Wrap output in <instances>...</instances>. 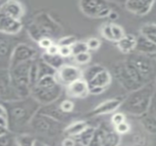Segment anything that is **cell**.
<instances>
[{"label":"cell","instance_id":"1","mask_svg":"<svg viewBox=\"0 0 156 146\" xmlns=\"http://www.w3.org/2000/svg\"><path fill=\"white\" fill-rule=\"evenodd\" d=\"M3 104L6 110L8 131L15 134H22L29 126L32 119L41 107L32 96L4 102Z\"/></svg>","mask_w":156,"mask_h":146},{"label":"cell","instance_id":"2","mask_svg":"<svg viewBox=\"0 0 156 146\" xmlns=\"http://www.w3.org/2000/svg\"><path fill=\"white\" fill-rule=\"evenodd\" d=\"M155 86L154 81L147 83L142 88L132 91L128 97L122 101L121 109L122 112L135 116L144 115L151 105Z\"/></svg>","mask_w":156,"mask_h":146},{"label":"cell","instance_id":"3","mask_svg":"<svg viewBox=\"0 0 156 146\" xmlns=\"http://www.w3.org/2000/svg\"><path fill=\"white\" fill-rule=\"evenodd\" d=\"M62 93V86L58 84L54 76H48L38 80L31 89L32 96L41 106L56 102Z\"/></svg>","mask_w":156,"mask_h":146},{"label":"cell","instance_id":"4","mask_svg":"<svg viewBox=\"0 0 156 146\" xmlns=\"http://www.w3.org/2000/svg\"><path fill=\"white\" fill-rule=\"evenodd\" d=\"M27 32L29 36L37 42L43 37H49L52 39L53 37L59 36L61 27L48 14L41 13L36 16L34 20L29 24Z\"/></svg>","mask_w":156,"mask_h":146},{"label":"cell","instance_id":"5","mask_svg":"<svg viewBox=\"0 0 156 146\" xmlns=\"http://www.w3.org/2000/svg\"><path fill=\"white\" fill-rule=\"evenodd\" d=\"M113 76L119 84L131 92L147 84V82L143 79L135 68L127 60L120 62L114 66Z\"/></svg>","mask_w":156,"mask_h":146},{"label":"cell","instance_id":"6","mask_svg":"<svg viewBox=\"0 0 156 146\" xmlns=\"http://www.w3.org/2000/svg\"><path fill=\"white\" fill-rule=\"evenodd\" d=\"M31 62L32 60L9 69L13 88L20 99L28 97L31 93V86L29 82V68Z\"/></svg>","mask_w":156,"mask_h":146},{"label":"cell","instance_id":"7","mask_svg":"<svg viewBox=\"0 0 156 146\" xmlns=\"http://www.w3.org/2000/svg\"><path fill=\"white\" fill-rule=\"evenodd\" d=\"M126 60L135 68L147 83L152 82L155 78L156 60L154 59V56L135 52L132 53Z\"/></svg>","mask_w":156,"mask_h":146},{"label":"cell","instance_id":"8","mask_svg":"<svg viewBox=\"0 0 156 146\" xmlns=\"http://www.w3.org/2000/svg\"><path fill=\"white\" fill-rule=\"evenodd\" d=\"M29 126L35 133L48 137L58 134L61 130L60 122L39 112L34 116Z\"/></svg>","mask_w":156,"mask_h":146},{"label":"cell","instance_id":"9","mask_svg":"<svg viewBox=\"0 0 156 146\" xmlns=\"http://www.w3.org/2000/svg\"><path fill=\"white\" fill-rule=\"evenodd\" d=\"M80 8L84 15L93 18H102L109 16L112 11L110 5L100 0H81Z\"/></svg>","mask_w":156,"mask_h":146},{"label":"cell","instance_id":"10","mask_svg":"<svg viewBox=\"0 0 156 146\" xmlns=\"http://www.w3.org/2000/svg\"><path fill=\"white\" fill-rule=\"evenodd\" d=\"M18 42L16 36L0 34V69H9L14 49Z\"/></svg>","mask_w":156,"mask_h":146},{"label":"cell","instance_id":"11","mask_svg":"<svg viewBox=\"0 0 156 146\" xmlns=\"http://www.w3.org/2000/svg\"><path fill=\"white\" fill-rule=\"evenodd\" d=\"M54 77L58 84L62 87H67L74 81L82 79V70L77 66L64 64L59 69L57 70Z\"/></svg>","mask_w":156,"mask_h":146},{"label":"cell","instance_id":"12","mask_svg":"<svg viewBox=\"0 0 156 146\" xmlns=\"http://www.w3.org/2000/svg\"><path fill=\"white\" fill-rule=\"evenodd\" d=\"M37 53V49L32 46L26 43H18L14 49L10 68L36 59Z\"/></svg>","mask_w":156,"mask_h":146},{"label":"cell","instance_id":"13","mask_svg":"<svg viewBox=\"0 0 156 146\" xmlns=\"http://www.w3.org/2000/svg\"><path fill=\"white\" fill-rule=\"evenodd\" d=\"M19 99L13 88L9 69H0V101L8 102Z\"/></svg>","mask_w":156,"mask_h":146},{"label":"cell","instance_id":"14","mask_svg":"<svg viewBox=\"0 0 156 146\" xmlns=\"http://www.w3.org/2000/svg\"><path fill=\"white\" fill-rule=\"evenodd\" d=\"M23 28L22 20L14 17L0 11V34L8 36H16Z\"/></svg>","mask_w":156,"mask_h":146},{"label":"cell","instance_id":"15","mask_svg":"<svg viewBox=\"0 0 156 146\" xmlns=\"http://www.w3.org/2000/svg\"><path fill=\"white\" fill-rule=\"evenodd\" d=\"M67 95L70 98L74 99H83L86 98L90 94V89L88 82L83 80L80 79L73 83L69 84L66 87Z\"/></svg>","mask_w":156,"mask_h":146},{"label":"cell","instance_id":"16","mask_svg":"<svg viewBox=\"0 0 156 146\" xmlns=\"http://www.w3.org/2000/svg\"><path fill=\"white\" fill-rule=\"evenodd\" d=\"M154 4L153 0H128L125 3V7L136 16H145L150 12Z\"/></svg>","mask_w":156,"mask_h":146},{"label":"cell","instance_id":"17","mask_svg":"<svg viewBox=\"0 0 156 146\" xmlns=\"http://www.w3.org/2000/svg\"><path fill=\"white\" fill-rule=\"evenodd\" d=\"M123 100L122 99H112L105 101L99 104L97 107H95L90 112V116H99V115H105L109 114L112 112H114L117 109H119L122 103Z\"/></svg>","mask_w":156,"mask_h":146},{"label":"cell","instance_id":"18","mask_svg":"<svg viewBox=\"0 0 156 146\" xmlns=\"http://www.w3.org/2000/svg\"><path fill=\"white\" fill-rule=\"evenodd\" d=\"M0 11L14 17L15 19L21 20L25 14V7L20 2L17 1H6L0 6Z\"/></svg>","mask_w":156,"mask_h":146},{"label":"cell","instance_id":"19","mask_svg":"<svg viewBox=\"0 0 156 146\" xmlns=\"http://www.w3.org/2000/svg\"><path fill=\"white\" fill-rule=\"evenodd\" d=\"M134 51L144 55L154 56L156 54V44L146 38L144 36L140 35L137 37Z\"/></svg>","mask_w":156,"mask_h":146},{"label":"cell","instance_id":"20","mask_svg":"<svg viewBox=\"0 0 156 146\" xmlns=\"http://www.w3.org/2000/svg\"><path fill=\"white\" fill-rule=\"evenodd\" d=\"M112 74L106 69L101 70L92 80H90L89 84V89L90 88H101L106 90L108 86L112 83Z\"/></svg>","mask_w":156,"mask_h":146},{"label":"cell","instance_id":"21","mask_svg":"<svg viewBox=\"0 0 156 146\" xmlns=\"http://www.w3.org/2000/svg\"><path fill=\"white\" fill-rule=\"evenodd\" d=\"M136 39H137V37L131 35V34H127L125 35L123 38H122L120 41L117 42L118 48L122 53H125V54L132 53L133 51L135 50Z\"/></svg>","mask_w":156,"mask_h":146},{"label":"cell","instance_id":"22","mask_svg":"<svg viewBox=\"0 0 156 146\" xmlns=\"http://www.w3.org/2000/svg\"><path fill=\"white\" fill-rule=\"evenodd\" d=\"M89 126L88 123L84 121H78L70 123L69 126H67L64 130V134L68 137L75 138L80 134H81L87 127Z\"/></svg>","mask_w":156,"mask_h":146},{"label":"cell","instance_id":"23","mask_svg":"<svg viewBox=\"0 0 156 146\" xmlns=\"http://www.w3.org/2000/svg\"><path fill=\"white\" fill-rule=\"evenodd\" d=\"M45 63L55 69L56 70L59 69L65 63H64V59L60 57L59 55H49L46 52H44L40 58Z\"/></svg>","mask_w":156,"mask_h":146},{"label":"cell","instance_id":"24","mask_svg":"<svg viewBox=\"0 0 156 146\" xmlns=\"http://www.w3.org/2000/svg\"><path fill=\"white\" fill-rule=\"evenodd\" d=\"M121 135L115 131H106L102 134V146H120Z\"/></svg>","mask_w":156,"mask_h":146},{"label":"cell","instance_id":"25","mask_svg":"<svg viewBox=\"0 0 156 146\" xmlns=\"http://www.w3.org/2000/svg\"><path fill=\"white\" fill-rule=\"evenodd\" d=\"M96 129L92 126H88L81 134H80L78 136H76L74 139L77 143H79L81 146H88L90 143L91 139L93 138V135L95 134Z\"/></svg>","mask_w":156,"mask_h":146},{"label":"cell","instance_id":"26","mask_svg":"<svg viewBox=\"0 0 156 146\" xmlns=\"http://www.w3.org/2000/svg\"><path fill=\"white\" fill-rule=\"evenodd\" d=\"M105 68H103L101 65H92L82 70V79L85 80L88 83L92 80L101 70H103Z\"/></svg>","mask_w":156,"mask_h":146},{"label":"cell","instance_id":"27","mask_svg":"<svg viewBox=\"0 0 156 146\" xmlns=\"http://www.w3.org/2000/svg\"><path fill=\"white\" fill-rule=\"evenodd\" d=\"M37 68H38V80L48 77V76H55L57 70L45 63L41 59H37Z\"/></svg>","mask_w":156,"mask_h":146},{"label":"cell","instance_id":"28","mask_svg":"<svg viewBox=\"0 0 156 146\" xmlns=\"http://www.w3.org/2000/svg\"><path fill=\"white\" fill-rule=\"evenodd\" d=\"M16 146H35L37 144L36 138L28 134H16Z\"/></svg>","mask_w":156,"mask_h":146},{"label":"cell","instance_id":"29","mask_svg":"<svg viewBox=\"0 0 156 146\" xmlns=\"http://www.w3.org/2000/svg\"><path fill=\"white\" fill-rule=\"evenodd\" d=\"M141 35L156 44V24H147L142 27Z\"/></svg>","mask_w":156,"mask_h":146},{"label":"cell","instance_id":"30","mask_svg":"<svg viewBox=\"0 0 156 146\" xmlns=\"http://www.w3.org/2000/svg\"><path fill=\"white\" fill-rule=\"evenodd\" d=\"M37 59H36L32 60L30 68H29V82L31 89L37 83L38 81V68H37Z\"/></svg>","mask_w":156,"mask_h":146},{"label":"cell","instance_id":"31","mask_svg":"<svg viewBox=\"0 0 156 146\" xmlns=\"http://www.w3.org/2000/svg\"><path fill=\"white\" fill-rule=\"evenodd\" d=\"M0 146H16V134L7 132L3 135H0Z\"/></svg>","mask_w":156,"mask_h":146},{"label":"cell","instance_id":"32","mask_svg":"<svg viewBox=\"0 0 156 146\" xmlns=\"http://www.w3.org/2000/svg\"><path fill=\"white\" fill-rule=\"evenodd\" d=\"M70 48H71V52H72L73 56H76V55H79L80 53L89 51L87 43L84 42V41H77V42H75L70 47Z\"/></svg>","mask_w":156,"mask_h":146},{"label":"cell","instance_id":"33","mask_svg":"<svg viewBox=\"0 0 156 146\" xmlns=\"http://www.w3.org/2000/svg\"><path fill=\"white\" fill-rule=\"evenodd\" d=\"M112 35H113L114 42L120 41L126 35L125 32H124V29L121 26H119L117 24H112Z\"/></svg>","mask_w":156,"mask_h":146},{"label":"cell","instance_id":"34","mask_svg":"<svg viewBox=\"0 0 156 146\" xmlns=\"http://www.w3.org/2000/svg\"><path fill=\"white\" fill-rule=\"evenodd\" d=\"M104 133L103 129L97 128L95 131V134L93 135V138L91 139L90 143L88 146H102V134Z\"/></svg>","mask_w":156,"mask_h":146},{"label":"cell","instance_id":"35","mask_svg":"<svg viewBox=\"0 0 156 146\" xmlns=\"http://www.w3.org/2000/svg\"><path fill=\"white\" fill-rule=\"evenodd\" d=\"M90 59H91V55H90V53L89 51L83 52V53H80L79 55L74 56V60L79 65L88 64L90 61Z\"/></svg>","mask_w":156,"mask_h":146},{"label":"cell","instance_id":"36","mask_svg":"<svg viewBox=\"0 0 156 146\" xmlns=\"http://www.w3.org/2000/svg\"><path fill=\"white\" fill-rule=\"evenodd\" d=\"M59 110L61 111V112H63L64 114L69 113L74 110V102L70 100H64L62 101L59 104H58Z\"/></svg>","mask_w":156,"mask_h":146},{"label":"cell","instance_id":"37","mask_svg":"<svg viewBox=\"0 0 156 146\" xmlns=\"http://www.w3.org/2000/svg\"><path fill=\"white\" fill-rule=\"evenodd\" d=\"M78 40L75 36H66V37H60L57 44L58 47H69L70 48Z\"/></svg>","mask_w":156,"mask_h":146},{"label":"cell","instance_id":"38","mask_svg":"<svg viewBox=\"0 0 156 146\" xmlns=\"http://www.w3.org/2000/svg\"><path fill=\"white\" fill-rule=\"evenodd\" d=\"M101 34L103 37H105L109 41L114 42L112 30V24H103L102 27H101Z\"/></svg>","mask_w":156,"mask_h":146},{"label":"cell","instance_id":"39","mask_svg":"<svg viewBox=\"0 0 156 146\" xmlns=\"http://www.w3.org/2000/svg\"><path fill=\"white\" fill-rule=\"evenodd\" d=\"M144 125L150 133H156V120L153 116H147L143 120Z\"/></svg>","mask_w":156,"mask_h":146},{"label":"cell","instance_id":"40","mask_svg":"<svg viewBox=\"0 0 156 146\" xmlns=\"http://www.w3.org/2000/svg\"><path fill=\"white\" fill-rule=\"evenodd\" d=\"M111 121H112V124L113 125V127H115V126L126 122V118L122 112H116L112 116Z\"/></svg>","mask_w":156,"mask_h":146},{"label":"cell","instance_id":"41","mask_svg":"<svg viewBox=\"0 0 156 146\" xmlns=\"http://www.w3.org/2000/svg\"><path fill=\"white\" fill-rule=\"evenodd\" d=\"M130 130H131V126L127 122H124V123H121V124L114 127V131L117 134H119L120 135H122V134H125L129 133Z\"/></svg>","mask_w":156,"mask_h":146},{"label":"cell","instance_id":"42","mask_svg":"<svg viewBox=\"0 0 156 146\" xmlns=\"http://www.w3.org/2000/svg\"><path fill=\"white\" fill-rule=\"evenodd\" d=\"M86 43L89 50H97L101 47V40L97 37H90L86 41Z\"/></svg>","mask_w":156,"mask_h":146},{"label":"cell","instance_id":"43","mask_svg":"<svg viewBox=\"0 0 156 146\" xmlns=\"http://www.w3.org/2000/svg\"><path fill=\"white\" fill-rule=\"evenodd\" d=\"M53 40L49 37H43L41 38L40 40L37 41V45L42 48V49H45V51L51 46L53 45Z\"/></svg>","mask_w":156,"mask_h":146},{"label":"cell","instance_id":"44","mask_svg":"<svg viewBox=\"0 0 156 146\" xmlns=\"http://www.w3.org/2000/svg\"><path fill=\"white\" fill-rule=\"evenodd\" d=\"M7 132H8L7 119L5 117H0V135H3Z\"/></svg>","mask_w":156,"mask_h":146},{"label":"cell","instance_id":"45","mask_svg":"<svg viewBox=\"0 0 156 146\" xmlns=\"http://www.w3.org/2000/svg\"><path fill=\"white\" fill-rule=\"evenodd\" d=\"M58 55L60 57H62L63 59L65 58H69L72 55L71 52V48L69 47H59V50H58Z\"/></svg>","mask_w":156,"mask_h":146},{"label":"cell","instance_id":"46","mask_svg":"<svg viewBox=\"0 0 156 146\" xmlns=\"http://www.w3.org/2000/svg\"><path fill=\"white\" fill-rule=\"evenodd\" d=\"M58 50H59V47L58 46V44H53L51 45L45 52L49 54V55H58Z\"/></svg>","mask_w":156,"mask_h":146},{"label":"cell","instance_id":"47","mask_svg":"<svg viewBox=\"0 0 156 146\" xmlns=\"http://www.w3.org/2000/svg\"><path fill=\"white\" fill-rule=\"evenodd\" d=\"M76 141L72 137H66L62 140L61 142V146H76Z\"/></svg>","mask_w":156,"mask_h":146},{"label":"cell","instance_id":"48","mask_svg":"<svg viewBox=\"0 0 156 146\" xmlns=\"http://www.w3.org/2000/svg\"><path fill=\"white\" fill-rule=\"evenodd\" d=\"M0 117H5V118L7 117V115H6V110H5V108L4 106V104H2V103H0Z\"/></svg>","mask_w":156,"mask_h":146},{"label":"cell","instance_id":"49","mask_svg":"<svg viewBox=\"0 0 156 146\" xmlns=\"http://www.w3.org/2000/svg\"><path fill=\"white\" fill-rule=\"evenodd\" d=\"M109 17H111L112 20H114V19H116V18L118 17V14H117V13H115L114 11H112V12H111V14H110V16H109Z\"/></svg>","mask_w":156,"mask_h":146},{"label":"cell","instance_id":"50","mask_svg":"<svg viewBox=\"0 0 156 146\" xmlns=\"http://www.w3.org/2000/svg\"><path fill=\"white\" fill-rule=\"evenodd\" d=\"M35 146H36V145H35Z\"/></svg>","mask_w":156,"mask_h":146}]
</instances>
